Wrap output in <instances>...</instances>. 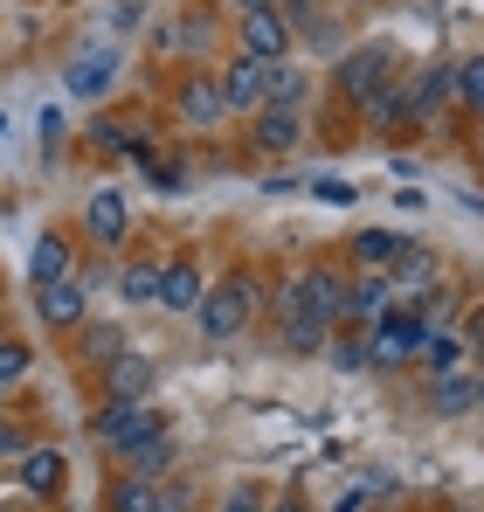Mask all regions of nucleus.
<instances>
[{
    "instance_id": "1",
    "label": "nucleus",
    "mask_w": 484,
    "mask_h": 512,
    "mask_svg": "<svg viewBox=\"0 0 484 512\" xmlns=\"http://www.w3.org/2000/svg\"><path fill=\"white\" fill-rule=\"evenodd\" d=\"M256 305H263V284H256L249 270H229L222 284H208V291H201V305H194V326H201V340L229 346V340H242V333H249Z\"/></svg>"
},
{
    "instance_id": "2",
    "label": "nucleus",
    "mask_w": 484,
    "mask_h": 512,
    "mask_svg": "<svg viewBox=\"0 0 484 512\" xmlns=\"http://www.w3.org/2000/svg\"><path fill=\"white\" fill-rule=\"evenodd\" d=\"M388 84H395V49H388V42L346 49V56L332 63V97H339L346 111H367V104H374Z\"/></svg>"
},
{
    "instance_id": "3",
    "label": "nucleus",
    "mask_w": 484,
    "mask_h": 512,
    "mask_svg": "<svg viewBox=\"0 0 484 512\" xmlns=\"http://www.w3.org/2000/svg\"><path fill=\"white\" fill-rule=\"evenodd\" d=\"M422 346H429V326H422V312H408V305H388V312L367 326V367L395 374V367H408Z\"/></svg>"
},
{
    "instance_id": "4",
    "label": "nucleus",
    "mask_w": 484,
    "mask_h": 512,
    "mask_svg": "<svg viewBox=\"0 0 484 512\" xmlns=\"http://www.w3.org/2000/svg\"><path fill=\"white\" fill-rule=\"evenodd\" d=\"M215 84H222V104H229V118H256L263 104H270V63H256V56H229L222 70H215Z\"/></svg>"
},
{
    "instance_id": "5",
    "label": "nucleus",
    "mask_w": 484,
    "mask_h": 512,
    "mask_svg": "<svg viewBox=\"0 0 484 512\" xmlns=\"http://www.w3.org/2000/svg\"><path fill=\"white\" fill-rule=\"evenodd\" d=\"M173 111H180V125H187V132H215V125L229 118L215 70H187V77L173 84Z\"/></svg>"
},
{
    "instance_id": "6",
    "label": "nucleus",
    "mask_w": 484,
    "mask_h": 512,
    "mask_svg": "<svg viewBox=\"0 0 484 512\" xmlns=\"http://www.w3.org/2000/svg\"><path fill=\"white\" fill-rule=\"evenodd\" d=\"M35 319L49 333H77L90 319V284L83 277H63V284H35Z\"/></svg>"
},
{
    "instance_id": "7",
    "label": "nucleus",
    "mask_w": 484,
    "mask_h": 512,
    "mask_svg": "<svg viewBox=\"0 0 484 512\" xmlns=\"http://www.w3.org/2000/svg\"><path fill=\"white\" fill-rule=\"evenodd\" d=\"M83 236H90L97 250H125V236H132V208H125L118 187H97V194L83 201Z\"/></svg>"
},
{
    "instance_id": "8",
    "label": "nucleus",
    "mask_w": 484,
    "mask_h": 512,
    "mask_svg": "<svg viewBox=\"0 0 484 512\" xmlns=\"http://www.w3.org/2000/svg\"><path fill=\"white\" fill-rule=\"evenodd\" d=\"M360 118H367V132H374V139H402V132H422V118H415V84H408V77H395V84L381 90V97H374Z\"/></svg>"
},
{
    "instance_id": "9",
    "label": "nucleus",
    "mask_w": 484,
    "mask_h": 512,
    "mask_svg": "<svg viewBox=\"0 0 484 512\" xmlns=\"http://www.w3.org/2000/svg\"><path fill=\"white\" fill-rule=\"evenodd\" d=\"M388 277H374V270H360V277H346V305H339V326L332 333H367L381 312H388Z\"/></svg>"
},
{
    "instance_id": "10",
    "label": "nucleus",
    "mask_w": 484,
    "mask_h": 512,
    "mask_svg": "<svg viewBox=\"0 0 484 512\" xmlns=\"http://www.w3.org/2000/svg\"><path fill=\"white\" fill-rule=\"evenodd\" d=\"M277 333H284V353H298V360H305V353H325V340H332L319 319L305 312L298 284H284V291H277Z\"/></svg>"
},
{
    "instance_id": "11",
    "label": "nucleus",
    "mask_w": 484,
    "mask_h": 512,
    "mask_svg": "<svg viewBox=\"0 0 484 512\" xmlns=\"http://www.w3.org/2000/svg\"><path fill=\"white\" fill-rule=\"evenodd\" d=\"M146 429H160V416H153V402H104V409L90 416V436H97V443H111V450L139 443Z\"/></svg>"
},
{
    "instance_id": "12",
    "label": "nucleus",
    "mask_w": 484,
    "mask_h": 512,
    "mask_svg": "<svg viewBox=\"0 0 484 512\" xmlns=\"http://www.w3.org/2000/svg\"><path fill=\"white\" fill-rule=\"evenodd\" d=\"M173 457H180V443H173V429H146L139 443H125L118 450V464H125V478H146V485H160L166 471H173Z\"/></svg>"
},
{
    "instance_id": "13",
    "label": "nucleus",
    "mask_w": 484,
    "mask_h": 512,
    "mask_svg": "<svg viewBox=\"0 0 484 512\" xmlns=\"http://www.w3.org/2000/svg\"><path fill=\"white\" fill-rule=\"evenodd\" d=\"M298 298H305V312L332 333V326H339V305H346V270H339V263H312V270L298 277Z\"/></svg>"
},
{
    "instance_id": "14",
    "label": "nucleus",
    "mask_w": 484,
    "mask_h": 512,
    "mask_svg": "<svg viewBox=\"0 0 484 512\" xmlns=\"http://www.w3.org/2000/svg\"><path fill=\"white\" fill-rule=\"evenodd\" d=\"M249 146H256V153H270V160H277V153H298V146H305V111L263 104V111H256V125H249Z\"/></svg>"
},
{
    "instance_id": "15",
    "label": "nucleus",
    "mask_w": 484,
    "mask_h": 512,
    "mask_svg": "<svg viewBox=\"0 0 484 512\" xmlns=\"http://www.w3.org/2000/svg\"><path fill=\"white\" fill-rule=\"evenodd\" d=\"M236 42L256 63H291V28L277 14H236Z\"/></svg>"
},
{
    "instance_id": "16",
    "label": "nucleus",
    "mask_w": 484,
    "mask_h": 512,
    "mask_svg": "<svg viewBox=\"0 0 484 512\" xmlns=\"http://www.w3.org/2000/svg\"><path fill=\"white\" fill-rule=\"evenodd\" d=\"M201 291H208L201 263H194V256H166V270H160V312H187V319H194Z\"/></svg>"
},
{
    "instance_id": "17",
    "label": "nucleus",
    "mask_w": 484,
    "mask_h": 512,
    "mask_svg": "<svg viewBox=\"0 0 484 512\" xmlns=\"http://www.w3.org/2000/svg\"><path fill=\"white\" fill-rule=\"evenodd\" d=\"M63 277H77V243L63 229H42L28 250V284H63Z\"/></svg>"
},
{
    "instance_id": "18",
    "label": "nucleus",
    "mask_w": 484,
    "mask_h": 512,
    "mask_svg": "<svg viewBox=\"0 0 484 512\" xmlns=\"http://www.w3.org/2000/svg\"><path fill=\"white\" fill-rule=\"evenodd\" d=\"M146 395H153V360L125 346V353L104 367V402H146Z\"/></svg>"
},
{
    "instance_id": "19",
    "label": "nucleus",
    "mask_w": 484,
    "mask_h": 512,
    "mask_svg": "<svg viewBox=\"0 0 484 512\" xmlns=\"http://www.w3.org/2000/svg\"><path fill=\"white\" fill-rule=\"evenodd\" d=\"M422 402H429V416H443V423H450V416H471V409H478V381H471L464 367H457V374H429V395H422Z\"/></svg>"
},
{
    "instance_id": "20",
    "label": "nucleus",
    "mask_w": 484,
    "mask_h": 512,
    "mask_svg": "<svg viewBox=\"0 0 484 512\" xmlns=\"http://www.w3.org/2000/svg\"><path fill=\"white\" fill-rule=\"evenodd\" d=\"M408 243H415V236H402V229H360V236H353L346 250H353V263H360V270L388 277V270H395V256H402Z\"/></svg>"
},
{
    "instance_id": "21",
    "label": "nucleus",
    "mask_w": 484,
    "mask_h": 512,
    "mask_svg": "<svg viewBox=\"0 0 484 512\" xmlns=\"http://www.w3.org/2000/svg\"><path fill=\"white\" fill-rule=\"evenodd\" d=\"M111 84H118V56L111 49H83L70 63V97H104Z\"/></svg>"
},
{
    "instance_id": "22",
    "label": "nucleus",
    "mask_w": 484,
    "mask_h": 512,
    "mask_svg": "<svg viewBox=\"0 0 484 512\" xmlns=\"http://www.w3.org/2000/svg\"><path fill=\"white\" fill-rule=\"evenodd\" d=\"M125 353V326H111V319H83L77 326V360L83 367H111Z\"/></svg>"
},
{
    "instance_id": "23",
    "label": "nucleus",
    "mask_w": 484,
    "mask_h": 512,
    "mask_svg": "<svg viewBox=\"0 0 484 512\" xmlns=\"http://www.w3.org/2000/svg\"><path fill=\"white\" fill-rule=\"evenodd\" d=\"M436 284V256L422 250V243H408L402 256H395V270H388V291L395 298H415V291H429Z\"/></svg>"
},
{
    "instance_id": "24",
    "label": "nucleus",
    "mask_w": 484,
    "mask_h": 512,
    "mask_svg": "<svg viewBox=\"0 0 484 512\" xmlns=\"http://www.w3.org/2000/svg\"><path fill=\"white\" fill-rule=\"evenodd\" d=\"M14 478H21V492L49 499V492H63V457L56 450H28V457H14Z\"/></svg>"
},
{
    "instance_id": "25",
    "label": "nucleus",
    "mask_w": 484,
    "mask_h": 512,
    "mask_svg": "<svg viewBox=\"0 0 484 512\" xmlns=\"http://www.w3.org/2000/svg\"><path fill=\"white\" fill-rule=\"evenodd\" d=\"M160 256H132V263H118V298H132V305H160Z\"/></svg>"
},
{
    "instance_id": "26",
    "label": "nucleus",
    "mask_w": 484,
    "mask_h": 512,
    "mask_svg": "<svg viewBox=\"0 0 484 512\" xmlns=\"http://www.w3.org/2000/svg\"><path fill=\"white\" fill-rule=\"evenodd\" d=\"M450 111H464V118H484V56H464V63H457Z\"/></svg>"
},
{
    "instance_id": "27",
    "label": "nucleus",
    "mask_w": 484,
    "mask_h": 512,
    "mask_svg": "<svg viewBox=\"0 0 484 512\" xmlns=\"http://www.w3.org/2000/svg\"><path fill=\"white\" fill-rule=\"evenodd\" d=\"M104 512H160V485H146V478H111V492H104Z\"/></svg>"
},
{
    "instance_id": "28",
    "label": "nucleus",
    "mask_w": 484,
    "mask_h": 512,
    "mask_svg": "<svg viewBox=\"0 0 484 512\" xmlns=\"http://www.w3.org/2000/svg\"><path fill=\"white\" fill-rule=\"evenodd\" d=\"M415 360H422V374H457L464 367V333H429V346Z\"/></svg>"
},
{
    "instance_id": "29",
    "label": "nucleus",
    "mask_w": 484,
    "mask_h": 512,
    "mask_svg": "<svg viewBox=\"0 0 484 512\" xmlns=\"http://www.w3.org/2000/svg\"><path fill=\"white\" fill-rule=\"evenodd\" d=\"M270 104L305 111V70H298V63H270Z\"/></svg>"
},
{
    "instance_id": "30",
    "label": "nucleus",
    "mask_w": 484,
    "mask_h": 512,
    "mask_svg": "<svg viewBox=\"0 0 484 512\" xmlns=\"http://www.w3.org/2000/svg\"><path fill=\"white\" fill-rule=\"evenodd\" d=\"M332 367L339 374H367V333H332Z\"/></svg>"
},
{
    "instance_id": "31",
    "label": "nucleus",
    "mask_w": 484,
    "mask_h": 512,
    "mask_svg": "<svg viewBox=\"0 0 484 512\" xmlns=\"http://www.w3.org/2000/svg\"><path fill=\"white\" fill-rule=\"evenodd\" d=\"M28 367H35V353L21 340H0V388H14V381H28Z\"/></svg>"
},
{
    "instance_id": "32",
    "label": "nucleus",
    "mask_w": 484,
    "mask_h": 512,
    "mask_svg": "<svg viewBox=\"0 0 484 512\" xmlns=\"http://www.w3.org/2000/svg\"><path fill=\"white\" fill-rule=\"evenodd\" d=\"M277 21L291 35H305V28H319V0H277Z\"/></svg>"
},
{
    "instance_id": "33",
    "label": "nucleus",
    "mask_w": 484,
    "mask_h": 512,
    "mask_svg": "<svg viewBox=\"0 0 484 512\" xmlns=\"http://www.w3.org/2000/svg\"><path fill=\"white\" fill-rule=\"evenodd\" d=\"M160 512H194V485H180V478H160Z\"/></svg>"
},
{
    "instance_id": "34",
    "label": "nucleus",
    "mask_w": 484,
    "mask_h": 512,
    "mask_svg": "<svg viewBox=\"0 0 484 512\" xmlns=\"http://www.w3.org/2000/svg\"><path fill=\"white\" fill-rule=\"evenodd\" d=\"M312 194H319V201H332V208H353V187H346V180H332V173H319V180H312Z\"/></svg>"
},
{
    "instance_id": "35",
    "label": "nucleus",
    "mask_w": 484,
    "mask_h": 512,
    "mask_svg": "<svg viewBox=\"0 0 484 512\" xmlns=\"http://www.w3.org/2000/svg\"><path fill=\"white\" fill-rule=\"evenodd\" d=\"M0 457H28V436L14 423H0Z\"/></svg>"
},
{
    "instance_id": "36",
    "label": "nucleus",
    "mask_w": 484,
    "mask_h": 512,
    "mask_svg": "<svg viewBox=\"0 0 484 512\" xmlns=\"http://www.w3.org/2000/svg\"><path fill=\"white\" fill-rule=\"evenodd\" d=\"M222 512H263V499H256V492H249V485H236V492H229V499H222Z\"/></svg>"
},
{
    "instance_id": "37",
    "label": "nucleus",
    "mask_w": 484,
    "mask_h": 512,
    "mask_svg": "<svg viewBox=\"0 0 484 512\" xmlns=\"http://www.w3.org/2000/svg\"><path fill=\"white\" fill-rule=\"evenodd\" d=\"M242 14H277V0H236Z\"/></svg>"
},
{
    "instance_id": "38",
    "label": "nucleus",
    "mask_w": 484,
    "mask_h": 512,
    "mask_svg": "<svg viewBox=\"0 0 484 512\" xmlns=\"http://www.w3.org/2000/svg\"><path fill=\"white\" fill-rule=\"evenodd\" d=\"M270 512H305V499H298V492H284V499H277Z\"/></svg>"
},
{
    "instance_id": "39",
    "label": "nucleus",
    "mask_w": 484,
    "mask_h": 512,
    "mask_svg": "<svg viewBox=\"0 0 484 512\" xmlns=\"http://www.w3.org/2000/svg\"><path fill=\"white\" fill-rule=\"evenodd\" d=\"M471 381H478V409H484V367H478V374H471Z\"/></svg>"
},
{
    "instance_id": "40",
    "label": "nucleus",
    "mask_w": 484,
    "mask_h": 512,
    "mask_svg": "<svg viewBox=\"0 0 484 512\" xmlns=\"http://www.w3.org/2000/svg\"><path fill=\"white\" fill-rule=\"evenodd\" d=\"M0 139H7V111H0Z\"/></svg>"
},
{
    "instance_id": "41",
    "label": "nucleus",
    "mask_w": 484,
    "mask_h": 512,
    "mask_svg": "<svg viewBox=\"0 0 484 512\" xmlns=\"http://www.w3.org/2000/svg\"><path fill=\"white\" fill-rule=\"evenodd\" d=\"M367 512H381V506H367Z\"/></svg>"
}]
</instances>
